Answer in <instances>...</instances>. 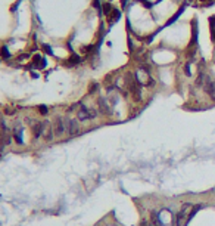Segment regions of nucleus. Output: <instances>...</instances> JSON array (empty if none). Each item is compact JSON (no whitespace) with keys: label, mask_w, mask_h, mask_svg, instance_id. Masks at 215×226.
I'll list each match as a JSON object with an SVG mask.
<instances>
[{"label":"nucleus","mask_w":215,"mask_h":226,"mask_svg":"<svg viewBox=\"0 0 215 226\" xmlns=\"http://www.w3.org/2000/svg\"><path fill=\"white\" fill-rule=\"evenodd\" d=\"M112 5H111V2H105V3H102V12H103V15H109L111 12H112Z\"/></svg>","instance_id":"16"},{"label":"nucleus","mask_w":215,"mask_h":226,"mask_svg":"<svg viewBox=\"0 0 215 226\" xmlns=\"http://www.w3.org/2000/svg\"><path fill=\"white\" fill-rule=\"evenodd\" d=\"M37 109H38V112H40L42 115H46V114L49 112V109H47V107H46V105H38V107H37Z\"/></svg>","instance_id":"24"},{"label":"nucleus","mask_w":215,"mask_h":226,"mask_svg":"<svg viewBox=\"0 0 215 226\" xmlns=\"http://www.w3.org/2000/svg\"><path fill=\"white\" fill-rule=\"evenodd\" d=\"M97 111H99V114H102V115L111 117V115L114 114V107L111 105V102H109L106 98L99 96V98H97Z\"/></svg>","instance_id":"4"},{"label":"nucleus","mask_w":215,"mask_h":226,"mask_svg":"<svg viewBox=\"0 0 215 226\" xmlns=\"http://www.w3.org/2000/svg\"><path fill=\"white\" fill-rule=\"evenodd\" d=\"M65 123H66V133H68V136L74 137L77 134H80L81 127H80V120L78 118H65Z\"/></svg>","instance_id":"6"},{"label":"nucleus","mask_w":215,"mask_h":226,"mask_svg":"<svg viewBox=\"0 0 215 226\" xmlns=\"http://www.w3.org/2000/svg\"><path fill=\"white\" fill-rule=\"evenodd\" d=\"M202 87H203V90L209 95V98L215 102V81L209 77V75H205V80H203Z\"/></svg>","instance_id":"7"},{"label":"nucleus","mask_w":215,"mask_h":226,"mask_svg":"<svg viewBox=\"0 0 215 226\" xmlns=\"http://www.w3.org/2000/svg\"><path fill=\"white\" fill-rule=\"evenodd\" d=\"M99 111L96 108H90V107H86L83 102H80V108L77 109V118L80 120V123L83 121H89V120H94L97 117Z\"/></svg>","instance_id":"3"},{"label":"nucleus","mask_w":215,"mask_h":226,"mask_svg":"<svg viewBox=\"0 0 215 226\" xmlns=\"http://www.w3.org/2000/svg\"><path fill=\"white\" fill-rule=\"evenodd\" d=\"M108 2H112V0H108Z\"/></svg>","instance_id":"32"},{"label":"nucleus","mask_w":215,"mask_h":226,"mask_svg":"<svg viewBox=\"0 0 215 226\" xmlns=\"http://www.w3.org/2000/svg\"><path fill=\"white\" fill-rule=\"evenodd\" d=\"M211 40L215 43V31H214V33H211Z\"/></svg>","instance_id":"28"},{"label":"nucleus","mask_w":215,"mask_h":226,"mask_svg":"<svg viewBox=\"0 0 215 226\" xmlns=\"http://www.w3.org/2000/svg\"><path fill=\"white\" fill-rule=\"evenodd\" d=\"M31 64H33L34 68H38V70H43V68H46L47 65V61L44 56L42 55H34L33 56V61H31Z\"/></svg>","instance_id":"11"},{"label":"nucleus","mask_w":215,"mask_h":226,"mask_svg":"<svg viewBox=\"0 0 215 226\" xmlns=\"http://www.w3.org/2000/svg\"><path fill=\"white\" fill-rule=\"evenodd\" d=\"M52 126H53V130H55V136L56 137H62L66 133V123H65V118L62 117V115H56V117L53 118Z\"/></svg>","instance_id":"5"},{"label":"nucleus","mask_w":215,"mask_h":226,"mask_svg":"<svg viewBox=\"0 0 215 226\" xmlns=\"http://www.w3.org/2000/svg\"><path fill=\"white\" fill-rule=\"evenodd\" d=\"M31 77H34V78H37V77H38V74H37V73H33V71H31Z\"/></svg>","instance_id":"29"},{"label":"nucleus","mask_w":215,"mask_h":226,"mask_svg":"<svg viewBox=\"0 0 215 226\" xmlns=\"http://www.w3.org/2000/svg\"><path fill=\"white\" fill-rule=\"evenodd\" d=\"M91 6L97 10L99 17H102V15H103V12H102V3H100V0H93V2H91Z\"/></svg>","instance_id":"17"},{"label":"nucleus","mask_w":215,"mask_h":226,"mask_svg":"<svg viewBox=\"0 0 215 226\" xmlns=\"http://www.w3.org/2000/svg\"><path fill=\"white\" fill-rule=\"evenodd\" d=\"M196 49H198V47H190V49L187 50V53H186V56L189 58V61H190V59H193V58H195V55H196Z\"/></svg>","instance_id":"21"},{"label":"nucleus","mask_w":215,"mask_h":226,"mask_svg":"<svg viewBox=\"0 0 215 226\" xmlns=\"http://www.w3.org/2000/svg\"><path fill=\"white\" fill-rule=\"evenodd\" d=\"M136 2H139V3H143V2H146V0H136Z\"/></svg>","instance_id":"30"},{"label":"nucleus","mask_w":215,"mask_h":226,"mask_svg":"<svg viewBox=\"0 0 215 226\" xmlns=\"http://www.w3.org/2000/svg\"><path fill=\"white\" fill-rule=\"evenodd\" d=\"M199 2H206V0H199Z\"/></svg>","instance_id":"31"},{"label":"nucleus","mask_w":215,"mask_h":226,"mask_svg":"<svg viewBox=\"0 0 215 226\" xmlns=\"http://www.w3.org/2000/svg\"><path fill=\"white\" fill-rule=\"evenodd\" d=\"M191 210H193V205L190 202H184L181 205L180 211L177 213L175 216V226H186L187 222L190 220V214H191Z\"/></svg>","instance_id":"2"},{"label":"nucleus","mask_w":215,"mask_h":226,"mask_svg":"<svg viewBox=\"0 0 215 226\" xmlns=\"http://www.w3.org/2000/svg\"><path fill=\"white\" fill-rule=\"evenodd\" d=\"M0 56H2L3 59L10 58V52H9V49L6 47V46H2V47H0Z\"/></svg>","instance_id":"18"},{"label":"nucleus","mask_w":215,"mask_h":226,"mask_svg":"<svg viewBox=\"0 0 215 226\" xmlns=\"http://www.w3.org/2000/svg\"><path fill=\"white\" fill-rule=\"evenodd\" d=\"M190 61H187V62H186V64H184V68H183V70H184V74H186V77H191V68H190Z\"/></svg>","instance_id":"19"},{"label":"nucleus","mask_w":215,"mask_h":226,"mask_svg":"<svg viewBox=\"0 0 215 226\" xmlns=\"http://www.w3.org/2000/svg\"><path fill=\"white\" fill-rule=\"evenodd\" d=\"M43 130H44V123L43 121H34L31 124V134L34 139H38L43 136Z\"/></svg>","instance_id":"10"},{"label":"nucleus","mask_w":215,"mask_h":226,"mask_svg":"<svg viewBox=\"0 0 215 226\" xmlns=\"http://www.w3.org/2000/svg\"><path fill=\"white\" fill-rule=\"evenodd\" d=\"M12 136H13V141H15L18 145H21V143H22V127L16 126V127L13 129V133H12Z\"/></svg>","instance_id":"15"},{"label":"nucleus","mask_w":215,"mask_h":226,"mask_svg":"<svg viewBox=\"0 0 215 226\" xmlns=\"http://www.w3.org/2000/svg\"><path fill=\"white\" fill-rule=\"evenodd\" d=\"M42 49H43V52H46L47 55L53 56V50H52V47H50L49 44H42Z\"/></svg>","instance_id":"23"},{"label":"nucleus","mask_w":215,"mask_h":226,"mask_svg":"<svg viewBox=\"0 0 215 226\" xmlns=\"http://www.w3.org/2000/svg\"><path fill=\"white\" fill-rule=\"evenodd\" d=\"M119 3H121V9H127L128 6V0H121Z\"/></svg>","instance_id":"26"},{"label":"nucleus","mask_w":215,"mask_h":226,"mask_svg":"<svg viewBox=\"0 0 215 226\" xmlns=\"http://www.w3.org/2000/svg\"><path fill=\"white\" fill-rule=\"evenodd\" d=\"M152 223L158 226H175V219L169 209H162L152 213Z\"/></svg>","instance_id":"1"},{"label":"nucleus","mask_w":215,"mask_h":226,"mask_svg":"<svg viewBox=\"0 0 215 226\" xmlns=\"http://www.w3.org/2000/svg\"><path fill=\"white\" fill-rule=\"evenodd\" d=\"M208 21H209V27H211V33H214L215 31V15L208 18Z\"/></svg>","instance_id":"22"},{"label":"nucleus","mask_w":215,"mask_h":226,"mask_svg":"<svg viewBox=\"0 0 215 226\" xmlns=\"http://www.w3.org/2000/svg\"><path fill=\"white\" fill-rule=\"evenodd\" d=\"M15 112H16V109L13 108V107H6V108H5V114H6V115H13Z\"/></svg>","instance_id":"25"},{"label":"nucleus","mask_w":215,"mask_h":226,"mask_svg":"<svg viewBox=\"0 0 215 226\" xmlns=\"http://www.w3.org/2000/svg\"><path fill=\"white\" fill-rule=\"evenodd\" d=\"M81 62H83L81 56H80V55H77L75 52H72V53H71V56L65 61V65H66V67H74V65H78V64H81Z\"/></svg>","instance_id":"13"},{"label":"nucleus","mask_w":215,"mask_h":226,"mask_svg":"<svg viewBox=\"0 0 215 226\" xmlns=\"http://www.w3.org/2000/svg\"><path fill=\"white\" fill-rule=\"evenodd\" d=\"M198 37H199V27L198 19H191V39H190V47H198Z\"/></svg>","instance_id":"9"},{"label":"nucleus","mask_w":215,"mask_h":226,"mask_svg":"<svg viewBox=\"0 0 215 226\" xmlns=\"http://www.w3.org/2000/svg\"><path fill=\"white\" fill-rule=\"evenodd\" d=\"M184 10H186V5H181V8H178V10H177V12L174 13L173 17H171V18H169V19H168V21H166V22H165V25H164V27H169V25H173L174 22H177V19H178V18L181 17V15H183V12H184Z\"/></svg>","instance_id":"14"},{"label":"nucleus","mask_w":215,"mask_h":226,"mask_svg":"<svg viewBox=\"0 0 215 226\" xmlns=\"http://www.w3.org/2000/svg\"><path fill=\"white\" fill-rule=\"evenodd\" d=\"M108 24H109V28L112 27V25L115 24V22H118L119 21V18H121V10L119 9H116V8H114L112 9V12L108 15Z\"/></svg>","instance_id":"12"},{"label":"nucleus","mask_w":215,"mask_h":226,"mask_svg":"<svg viewBox=\"0 0 215 226\" xmlns=\"http://www.w3.org/2000/svg\"><path fill=\"white\" fill-rule=\"evenodd\" d=\"M97 90H99V83H94V81L90 83V86H89V93L93 95V93H96Z\"/></svg>","instance_id":"20"},{"label":"nucleus","mask_w":215,"mask_h":226,"mask_svg":"<svg viewBox=\"0 0 215 226\" xmlns=\"http://www.w3.org/2000/svg\"><path fill=\"white\" fill-rule=\"evenodd\" d=\"M19 3H21V0H18L16 3H15V5H13V6L10 8V10H12V12H15V10H16V8H18V6H19Z\"/></svg>","instance_id":"27"},{"label":"nucleus","mask_w":215,"mask_h":226,"mask_svg":"<svg viewBox=\"0 0 215 226\" xmlns=\"http://www.w3.org/2000/svg\"><path fill=\"white\" fill-rule=\"evenodd\" d=\"M44 123V130H43V139H44V142H52L53 141V137H55V130H53V126L50 121H43Z\"/></svg>","instance_id":"8"}]
</instances>
